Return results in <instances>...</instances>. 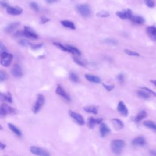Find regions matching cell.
<instances>
[{
  "label": "cell",
  "instance_id": "obj_46",
  "mask_svg": "<svg viewBox=\"0 0 156 156\" xmlns=\"http://www.w3.org/2000/svg\"><path fill=\"white\" fill-rule=\"evenodd\" d=\"M42 46H43V44H42V43H40V44H31V46H30V47H31L32 49H39V48H40Z\"/></svg>",
  "mask_w": 156,
  "mask_h": 156
},
{
  "label": "cell",
  "instance_id": "obj_20",
  "mask_svg": "<svg viewBox=\"0 0 156 156\" xmlns=\"http://www.w3.org/2000/svg\"><path fill=\"white\" fill-rule=\"evenodd\" d=\"M83 110L87 113L97 114L98 112V107L95 105H89L83 107Z\"/></svg>",
  "mask_w": 156,
  "mask_h": 156
},
{
  "label": "cell",
  "instance_id": "obj_27",
  "mask_svg": "<svg viewBox=\"0 0 156 156\" xmlns=\"http://www.w3.org/2000/svg\"><path fill=\"white\" fill-rule=\"evenodd\" d=\"M146 116H147L146 112L145 111H144V110H142V111L138 113V114L136 115V116L135 118V122H138L141 121L144 118H146Z\"/></svg>",
  "mask_w": 156,
  "mask_h": 156
},
{
  "label": "cell",
  "instance_id": "obj_7",
  "mask_svg": "<svg viewBox=\"0 0 156 156\" xmlns=\"http://www.w3.org/2000/svg\"><path fill=\"white\" fill-rule=\"evenodd\" d=\"M30 152L35 155H40V156H49V153L46 150L41 148V147H38L37 146H31L30 147Z\"/></svg>",
  "mask_w": 156,
  "mask_h": 156
},
{
  "label": "cell",
  "instance_id": "obj_3",
  "mask_svg": "<svg viewBox=\"0 0 156 156\" xmlns=\"http://www.w3.org/2000/svg\"><path fill=\"white\" fill-rule=\"evenodd\" d=\"M44 101H45L44 96L41 94H38L37 95L35 103L32 107V112L34 113H37L41 109V107L43 105Z\"/></svg>",
  "mask_w": 156,
  "mask_h": 156
},
{
  "label": "cell",
  "instance_id": "obj_31",
  "mask_svg": "<svg viewBox=\"0 0 156 156\" xmlns=\"http://www.w3.org/2000/svg\"><path fill=\"white\" fill-rule=\"evenodd\" d=\"M96 15L98 17H101V18H105V17H108L109 15H110V13L107 12V11H104V10H102V11H100L99 12H98L96 13Z\"/></svg>",
  "mask_w": 156,
  "mask_h": 156
},
{
  "label": "cell",
  "instance_id": "obj_12",
  "mask_svg": "<svg viewBox=\"0 0 156 156\" xmlns=\"http://www.w3.org/2000/svg\"><path fill=\"white\" fill-rule=\"evenodd\" d=\"M7 12L11 15H19L22 13L23 9L18 6H9L7 7Z\"/></svg>",
  "mask_w": 156,
  "mask_h": 156
},
{
  "label": "cell",
  "instance_id": "obj_5",
  "mask_svg": "<svg viewBox=\"0 0 156 156\" xmlns=\"http://www.w3.org/2000/svg\"><path fill=\"white\" fill-rule=\"evenodd\" d=\"M79 13L83 17H88L91 15V9L87 4H79L76 7Z\"/></svg>",
  "mask_w": 156,
  "mask_h": 156
},
{
  "label": "cell",
  "instance_id": "obj_41",
  "mask_svg": "<svg viewBox=\"0 0 156 156\" xmlns=\"http://www.w3.org/2000/svg\"><path fill=\"white\" fill-rule=\"evenodd\" d=\"M73 60L74 61V62H76L77 64H78L80 66H85L84 62L77 57H73Z\"/></svg>",
  "mask_w": 156,
  "mask_h": 156
},
{
  "label": "cell",
  "instance_id": "obj_25",
  "mask_svg": "<svg viewBox=\"0 0 156 156\" xmlns=\"http://www.w3.org/2000/svg\"><path fill=\"white\" fill-rule=\"evenodd\" d=\"M136 94L139 97H140L143 99H149L150 98V95H151L150 94H149L147 91H146L144 90L136 91Z\"/></svg>",
  "mask_w": 156,
  "mask_h": 156
},
{
  "label": "cell",
  "instance_id": "obj_6",
  "mask_svg": "<svg viewBox=\"0 0 156 156\" xmlns=\"http://www.w3.org/2000/svg\"><path fill=\"white\" fill-rule=\"evenodd\" d=\"M68 113L69 115V116L79 125H84L85 124V120L83 119V118L82 117V116L79 113H77L76 112L72 111V110H69L68 112Z\"/></svg>",
  "mask_w": 156,
  "mask_h": 156
},
{
  "label": "cell",
  "instance_id": "obj_15",
  "mask_svg": "<svg viewBox=\"0 0 156 156\" xmlns=\"http://www.w3.org/2000/svg\"><path fill=\"white\" fill-rule=\"evenodd\" d=\"M146 144V140L143 136H137L132 141V144L135 146H143Z\"/></svg>",
  "mask_w": 156,
  "mask_h": 156
},
{
  "label": "cell",
  "instance_id": "obj_43",
  "mask_svg": "<svg viewBox=\"0 0 156 156\" xmlns=\"http://www.w3.org/2000/svg\"><path fill=\"white\" fill-rule=\"evenodd\" d=\"M49 21V19L45 16H41V17H40V23L42 24L46 23Z\"/></svg>",
  "mask_w": 156,
  "mask_h": 156
},
{
  "label": "cell",
  "instance_id": "obj_1",
  "mask_svg": "<svg viewBox=\"0 0 156 156\" xmlns=\"http://www.w3.org/2000/svg\"><path fill=\"white\" fill-rule=\"evenodd\" d=\"M124 146H125L124 141L119 139L112 140L110 144L112 151L114 154L116 155H118L121 153Z\"/></svg>",
  "mask_w": 156,
  "mask_h": 156
},
{
  "label": "cell",
  "instance_id": "obj_19",
  "mask_svg": "<svg viewBox=\"0 0 156 156\" xmlns=\"http://www.w3.org/2000/svg\"><path fill=\"white\" fill-rule=\"evenodd\" d=\"M130 20L135 24H142L144 23V19L141 16H137V15H132Z\"/></svg>",
  "mask_w": 156,
  "mask_h": 156
},
{
  "label": "cell",
  "instance_id": "obj_50",
  "mask_svg": "<svg viewBox=\"0 0 156 156\" xmlns=\"http://www.w3.org/2000/svg\"><path fill=\"white\" fill-rule=\"evenodd\" d=\"M57 0H45V1L48 4H52L53 2H56Z\"/></svg>",
  "mask_w": 156,
  "mask_h": 156
},
{
  "label": "cell",
  "instance_id": "obj_4",
  "mask_svg": "<svg viewBox=\"0 0 156 156\" xmlns=\"http://www.w3.org/2000/svg\"><path fill=\"white\" fill-rule=\"evenodd\" d=\"M15 113V110L8 104L2 103L0 105V118H3L9 114Z\"/></svg>",
  "mask_w": 156,
  "mask_h": 156
},
{
  "label": "cell",
  "instance_id": "obj_29",
  "mask_svg": "<svg viewBox=\"0 0 156 156\" xmlns=\"http://www.w3.org/2000/svg\"><path fill=\"white\" fill-rule=\"evenodd\" d=\"M53 44L55 45L56 47H57L58 48H59L60 49L63 51H65V52H69V49L68 48V47L66 46H64L62 44L60 43H57V42H54L53 43Z\"/></svg>",
  "mask_w": 156,
  "mask_h": 156
},
{
  "label": "cell",
  "instance_id": "obj_40",
  "mask_svg": "<svg viewBox=\"0 0 156 156\" xmlns=\"http://www.w3.org/2000/svg\"><path fill=\"white\" fill-rule=\"evenodd\" d=\"M7 51V48L5 47V46L4 44V43H2V42L0 41V55L4 52Z\"/></svg>",
  "mask_w": 156,
  "mask_h": 156
},
{
  "label": "cell",
  "instance_id": "obj_44",
  "mask_svg": "<svg viewBox=\"0 0 156 156\" xmlns=\"http://www.w3.org/2000/svg\"><path fill=\"white\" fill-rule=\"evenodd\" d=\"M102 85H103V86L104 87V88H105L107 91H108L112 90L114 88V87H115L114 85H109L104 84V83H102Z\"/></svg>",
  "mask_w": 156,
  "mask_h": 156
},
{
  "label": "cell",
  "instance_id": "obj_8",
  "mask_svg": "<svg viewBox=\"0 0 156 156\" xmlns=\"http://www.w3.org/2000/svg\"><path fill=\"white\" fill-rule=\"evenodd\" d=\"M116 15L122 20L129 19L131 18V16L133 15L132 12L130 9H126L122 11H118L116 12Z\"/></svg>",
  "mask_w": 156,
  "mask_h": 156
},
{
  "label": "cell",
  "instance_id": "obj_39",
  "mask_svg": "<svg viewBox=\"0 0 156 156\" xmlns=\"http://www.w3.org/2000/svg\"><path fill=\"white\" fill-rule=\"evenodd\" d=\"M141 89L145 90V91H147L149 94H151V95H152V96H156V93H155V92H154V91L151 90V89L148 88L147 87H141Z\"/></svg>",
  "mask_w": 156,
  "mask_h": 156
},
{
  "label": "cell",
  "instance_id": "obj_18",
  "mask_svg": "<svg viewBox=\"0 0 156 156\" xmlns=\"http://www.w3.org/2000/svg\"><path fill=\"white\" fill-rule=\"evenodd\" d=\"M20 25V23L18 22H14L10 24H9L5 28V32L9 34L12 32H13Z\"/></svg>",
  "mask_w": 156,
  "mask_h": 156
},
{
  "label": "cell",
  "instance_id": "obj_13",
  "mask_svg": "<svg viewBox=\"0 0 156 156\" xmlns=\"http://www.w3.org/2000/svg\"><path fill=\"white\" fill-rule=\"evenodd\" d=\"M146 33L148 37L154 41L156 40V27L151 26L146 28Z\"/></svg>",
  "mask_w": 156,
  "mask_h": 156
},
{
  "label": "cell",
  "instance_id": "obj_30",
  "mask_svg": "<svg viewBox=\"0 0 156 156\" xmlns=\"http://www.w3.org/2000/svg\"><path fill=\"white\" fill-rule=\"evenodd\" d=\"M69 77L70 79V80L73 82H77L79 81V77L77 76V75L73 73V72H71L69 74Z\"/></svg>",
  "mask_w": 156,
  "mask_h": 156
},
{
  "label": "cell",
  "instance_id": "obj_38",
  "mask_svg": "<svg viewBox=\"0 0 156 156\" xmlns=\"http://www.w3.org/2000/svg\"><path fill=\"white\" fill-rule=\"evenodd\" d=\"M146 5L150 8H152L155 6L154 0H144Z\"/></svg>",
  "mask_w": 156,
  "mask_h": 156
},
{
  "label": "cell",
  "instance_id": "obj_51",
  "mask_svg": "<svg viewBox=\"0 0 156 156\" xmlns=\"http://www.w3.org/2000/svg\"><path fill=\"white\" fill-rule=\"evenodd\" d=\"M151 154L152 155H156V151H151Z\"/></svg>",
  "mask_w": 156,
  "mask_h": 156
},
{
  "label": "cell",
  "instance_id": "obj_14",
  "mask_svg": "<svg viewBox=\"0 0 156 156\" xmlns=\"http://www.w3.org/2000/svg\"><path fill=\"white\" fill-rule=\"evenodd\" d=\"M118 111L123 116H126L128 115V109L126 107V105L124 104V103L122 101H119L118 107H117Z\"/></svg>",
  "mask_w": 156,
  "mask_h": 156
},
{
  "label": "cell",
  "instance_id": "obj_24",
  "mask_svg": "<svg viewBox=\"0 0 156 156\" xmlns=\"http://www.w3.org/2000/svg\"><path fill=\"white\" fill-rule=\"evenodd\" d=\"M60 23L62 24V26H63L65 27H67V28H69L71 29H73V30L76 29L75 25L72 21H70L68 20H63V21H61Z\"/></svg>",
  "mask_w": 156,
  "mask_h": 156
},
{
  "label": "cell",
  "instance_id": "obj_32",
  "mask_svg": "<svg viewBox=\"0 0 156 156\" xmlns=\"http://www.w3.org/2000/svg\"><path fill=\"white\" fill-rule=\"evenodd\" d=\"M19 44L23 46H31L32 43L27 40L26 39H21L19 41Z\"/></svg>",
  "mask_w": 156,
  "mask_h": 156
},
{
  "label": "cell",
  "instance_id": "obj_22",
  "mask_svg": "<svg viewBox=\"0 0 156 156\" xmlns=\"http://www.w3.org/2000/svg\"><path fill=\"white\" fill-rule=\"evenodd\" d=\"M85 77L88 81L93 82V83H99L101 82V79L96 76H93V75H91V74H85Z\"/></svg>",
  "mask_w": 156,
  "mask_h": 156
},
{
  "label": "cell",
  "instance_id": "obj_23",
  "mask_svg": "<svg viewBox=\"0 0 156 156\" xmlns=\"http://www.w3.org/2000/svg\"><path fill=\"white\" fill-rule=\"evenodd\" d=\"M8 127L12 130V132H13L15 135H16L18 136H21L22 133H21V130L17 127H16L14 124H13L12 123H8Z\"/></svg>",
  "mask_w": 156,
  "mask_h": 156
},
{
  "label": "cell",
  "instance_id": "obj_17",
  "mask_svg": "<svg viewBox=\"0 0 156 156\" xmlns=\"http://www.w3.org/2000/svg\"><path fill=\"white\" fill-rule=\"evenodd\" d=\"M102 121V118H94L93 117H90L88 119V126L90 128L92 129L94 127V126L96 124H101Z\"/></svg>",
  "mask_w": 156,
  "mask_h": 156
},
{
  "label": "cell",
  "instance_id": "obj_16",
  "mask_svg": "<svg viewBox=\"0 0 156 156\" xmlns=\"http://www.w3.org/2000/svg\"><path fill=\"white\" fill-rule=\"evenodd\" d=\"M99 131H100L101 136L102 137H104L110 132V129L108 128V126L106 124L101 122Z\"/></svg>",
  "mask_w": 156,
  "mask_h": 156
},
{
  "label": "cell",
  "instance_id": "obj_48",
  "mask_svg": "<svg viewBox=\"0 0 156 156\" xmlns=\"http://www.w3.org/2000/svg\"><path fill=\"white\" fill-rule=\"evenodd\" d=\"M0 5L3 7H6V8L9 6V4L7 2H0Z\"/></svg>",
  "mask_w": 156,
  "mask_h": 156
},
{
  "label": "cell",
  "instance_id": "obj_26",
  "mask_svg": "<svg viewBox=\"0 0 156 156\" xmlns=\"http://www.w3.org/2000/svg\"><path fill=\"white\" fill-rule=\"evenodd\" d=\"M143 124L156 132V124L154 122L152 121H146L143 122Z\"/></svg>",
  "mask_w": 156,
  "mask_h": 156
},
{
  "label": "cell",
  "instance_id": "obj_35",
  "mask_svg": "<svg viewBox=\"0 0 156 156\" xmlns=\"http://www.w3.org/2000/svg\"><path fill=\"white\" fill-rule=\"evenodd\" d=\"M30 6L31 9H32V10H34V11H35V12H38L39 10H40L39 6H38V5L36 2H30Z\"/></svg>",
  "mask_w": 156,
  "mask_h": 156
},
{
  "label": "cell",
  "instance_id": "obj_37",
  "mask_svg": "<svg viewBox=\"0 0 156 156\" xmlns=\"http://www.w3.org/2000/svg\"><path fill=\"white\" fill-rule=\"evenodd\" d=\"M124 52H125V53L127 54V55H132V56H139V55H140V54H139L138 52L132 51L129 50V49H125V50H124Z\"/></svg>",
  "mask_w": 156,
  "mask_h": 156
},
{
  "label": "cell",
  "instance_id": "obj_11",
  "mask_svg": "<svg viewBox=\"0 0 156 156\" xmlns=\"http://www.w3.org/2000/svg\"><path fill=\"white\" fill-rule=\"evenodd\" d=\"M11 73H12V74L14 77H18V78L21 77L23 75V69H22L21 67L18 64H15L13 65V66L12 68Z\"/></svg>",
  "mask_w": 156,
  "mask_h": 156
},
{
  "label": "cell",
  "instance_id": "obj_33",
  "mask_svg": "<svg viewBox=\"0 0 156 156\" xmlns=\"http://www.w3.org/2000/svg\"><path fill=\"white\" fill-rule=\"evenodd\" d=\"M12 96L10 92H7L5 93V98H4V101L7 102L9 103L12 102Z\"/></svg>",
  "mask_w": 156,
  "mask_h": 156
},
{
  "label": "cell",
  "instance_id": "obj_52",
  "mask_svg": "<svg viewBox=\"0 0 156 156\" xmlns=\"http://www.w3.org/2000/svg\"><path fill=\"white\" fill-rule=\"evenodd\" d=\"M151 82L153 84H154V85L156 86V80H151Z\"/></svg>",
  "mask_w": 156,
  "mask_h": 156
},
{
  "label": "cell",
  "instance_id": "obj_36",
  "mask_svg": "<svg viewBox=\"0 0 156 156\" xmlns=\"http://www.w3.org/2000/svg\"><path fill=\"white\" fill-rule=\"evenodd\" d=\"M105 43L108 44H112V45H116L117 44V41L114 40V39H112V38H107L104 41Z\"/></svg>",
  "mask_w": 156,
  "mask_h": 156
},
{
  "label": "cell",
  "instance_id": "obj_28",
  "mask_svg": "<svg viewBox=\"0 0 156 156\" xmlns=\"http://www.w3.org/2000/svg\"><path fill=\"white\" fill-rule=\"evenodd\" d=\"M69 49V52L73 54H76L77 55H80L81 54V52L76 47H74L73 46H69V45H67L66 46Z\"/></svg>",
  "mask_w": 156,
  "mask_h": 156
},
{
  "label": "cell",
  "instance_id": "obj_42",
  "mask_svg": "<svg viewBox=\"0 0 156 156\" xmlns=\"http://www.w3.org/2000/svg\"><path fill=\"white\" fill-rule=\"evenodd\" d=\"M117 80L119 83H123L124 81V74H122V73L118 74V76H117Z\"/></svg>",
  "mask_w": 156,
  "mask_h": 156
},
{
  "label": "cell",
  "instance_id": "obj_9",
  "mask_svg": "<svg viewBox=\"0 0 156 156\" xmlns=\"http://www.w3.org/2000/svg\"><path fill=\"white\" fill-rule=\"evenodd\" d=\"M23 33H24V36H26V37L30 38V39L36 40V39H38V35L34 32V30L28 26L24 27Z\"/></svg>",
  "mask_w": 156,
  "mask_h": 156
},
{
  "label": "cell",
  "instance_id": "obj_45",
  "mask_svg": "<svg viewBox=\"0 0 156 156\" xmlns=\"http://www.w3.org/2000/svg\"><path fill=\"white\" fill-rule=\"evenodd\" d=\"M14 36H15V37H16V38H20V37H21L24 36V35L23 31H17V32L15 34Z\"/></svg>",
  "mask_w": 156,
  "mask_h": 156
},
{
  "label": "cell",
  "instance_id": "obj_53",
  "mask_svg": "<svg viewBox=\"0 0 156 156\" xmlns=\"http://www.w3.org/2000/svg\"><path fill=\"white\" fill-rule=\"evenodd\" d=\"M2 128V126L0 125V130H1Z\"/></svg>",
  "mask_w": 156,
  "mask_h": 156
},
{
  "label": "cell",
  "instance_id": "obj_34",
  "mask_svg": "<svg viewBox=\"0 0 156 156\" xmlns=\"http://www.w3.org/2000/svg\"><path fill=\"white\" fill-rule=\"evenodd\" d=\"M8 78V76L6 73L3 71H0V82L5 80Z\"/></svg>",
  "mask_w": 156,
  "mask_h": 156
},
{
  "label": "cell",
  "instance_id": "obj_2",
  "mask_svg": "<svg viewBox=\"0 0 156 156\" xmlns=\"http://www.w3.org/2000/svg\"><path fill=\"white\" fill-rule=\"evenodd\" d=\"M1 60H0V63L2 66L4 67H8L11 64L13 56L12 54L6 52H3L1 55Z\"/></svg>",
  "mask_w": 156,
  "mask_h": 156
},
{
  "label": "cell",
  "instance_id": "obj_49",
  "mask_svg": "<svg viewBox=\"0 0 156 156\" xmlns=\"http://www.w3.org/2000/svg\"><path fill=\"white\" fill-rule=\"evenodd\" d=\"M5 147H6V145L5 144H4L3 143L0 141V150L4 149L5 148Z\"/></svg>",
  "mask_w": 156,
  "mask_h": 156
},
{
  "label": "cell",
  "instance_id": "obj_47",
  "mask_svg": "<svg viewBox=\"0 0 156 156\" xmlns=\"http://www.w3.org/2000/svg\"><path fill=\"white\" fill-rule=\"evenodd\" d=\"M4 98H5V93L0 92V101H4Z\"/></svg>",
  "mask_w": 156,
  "mask_h": 156
},
{
  "label": "cell",
  "instance_id": "obj_21",
  "mask_svg": "<svg viewBox=\"0 0 156 156\" xmlns=\"http://www.w3.org/2000/svg\"><path fill=\"white\" fill-rule=\"evenodd\" d=\"M112 123H113L114 127H115V129L116 130H119V129H121L122 128H123L124 124L121 120L117 119V118H114V119H112Z\"/></svg>",
  "mask_w": 156,
  "mask_h": 156
},
{
  "label": "cell",
  "instance_id": "obj_10",
  "mask_svg": "<svg viewBox=\"0 0 156 156\" xmlns=\"http://www.w3.org/2000/svg\"><path fill=\"white\" fill-rule=\"evenodd\" d=\"M55 93L57 94L62 97L66 101H71L70 96L68 95V94L66 92V91L63 89V88L60 85H57L56 90H55Z\"/></svg>",
  "mask_w": 156,
  "mask_h": 156
}]
</instances>
